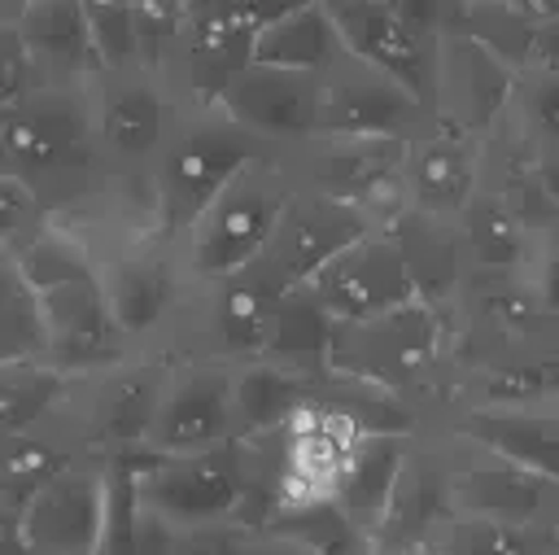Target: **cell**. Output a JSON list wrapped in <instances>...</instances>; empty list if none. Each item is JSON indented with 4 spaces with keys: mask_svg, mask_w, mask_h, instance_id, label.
I'll use <instances>...</instances> for the list:
<instances>
[{
    "mask_svg": "<svg viewBox=\"0 0 559 555\" xmlns=\"http://www.w3.org/2000/svg\"><path fill=\"white\" fill-rule=\"evenodd\" d=\"M284 4L266 0H188L183 39L170 87L183 105H218L223 92L253 66L262 26Z\"/></svg>",
    "mask_w": 559,
    "mask_h": 555,
    "instance_id": "cell-10",
    "label": "cell"
},
{
    "mask_svg": "<svg viewBox=\"0 0 559 555\" xmlns=\"http://www.w3.org/2000/svg\"><path fill=\"white\" fill-rule=\"evenodd\" d=\"M44 79L17 35V4H0V114L39 92Z\"/></svg>",
    "mask_w": 559,
    "mask_h": 555,
    "instance_id": "cell-41",
    "label": "cell"
},
{
    "mask_svg": "<svg viewBox=\"0 0 559 555\" xmlns=\"http://www.w3.org/2000/svg\"><path fill=\"white\" fill-rule=\"evenodd\" d=\"M17 35L44 83L87 87L96 70L83 0H26L17 4Z\"/></svg>",
    "mask_w": 559,
    "mask_h": 555,
    "instance_id": "cell-24",
    "label": "cell"
},
{
    "mask_svg": "<svg viewBox=\"0 0 559 555\" xmlns=\"http://www.w3.org/2000/svg\"><path fill=\"white\" fill-rule=\"evenodd\" d=\"M454 227H459V240L467 249L472 280H515V275L528 271L533 249H537V236L489 188H480L463 205V214L454 219Z\"/></svg>",
    "mask_w": 559,
    "mask_h": 555,
    "instance_id": "cell-27",
    "label": "cell"
},
{
    "mask_svg": "<svg viewBox=\"0 0 559 555\" xmlns=\"http://www.w3.org/2000/svg\"><path fill=\"white\" fill-rule=\"evenodd\" d=\"M559 529L480 520V516H450L424 551L432 555H555Z\"/></svg>",
    "mask_w": 559,
    "mask_h": 555,
    "instance_id": "cell-36",
    "label": "cell"
},
{
    "mask_svg": "<svg viewBox=\"0 0 559 555\" xmlns=\"http://www.w3.org/2000/svg\"><path fill=\"white\" fill-rule=\"evenodd\" d=\"M87 35L96 52L100 74H127L140 70V39H135V4L127 0H83ZM96 74V79H100Z\"/></svg>",
    "mask_w": 559,
    "mask_h": 555,
    "instance_id": "cell-38",
    "label": "cell"
},
{
    "mask_svg": "<svg viewBox=\"0 0 559 555\" xmlns=\"http://www.w3.org/2000/svg\"><path fill=\"white\" fill-rule=\"evenodd\" d=\"M542 371H546V393H550V402H559V336H555V345L546 350Z\"/></svg>",
    "mask_w": 559,
    "mask_h": 555,
    "instance_id": "cell-47",
    "label": "cell"
},
{
    "mask_svg": "<svg viewBox=\"0 0 559 555\" xmlns=\"http://www.w3.org/2000/svg\"><path fill=\"white\" fill-rule=\"evenodd\" d=\"M70 393H74V376L52 367L48 358L0 363V441L61 424Z\"/></svg>",
    "mask_w": 559,
    "mask_h": 555,
    "instance_id": "cell-30",
    "label": "cell"
},
{
    "mask_svg": "<svg viewBox=\"0 0 559 555\" xmlns=\"http://www.w3.org/2000/svg\"><path fill=\"white\" fill-rule=\"evenodd\" d=\"M555 555H559V546H555Z\"/></svg>",
    "mask_w": 559,
    "mask_h": 555,
    "instance_id": "cell-49",
    "label": "cell"
},
{
    "mask_svg": "<svg viewBox=\"0 0 559 555\" xmlns=\"http://www.w3.org/2000/svg\"><path fill=\"white\" fill-rule=\"evenodd\" d=\"M0 170H9V166H4V149H0Z\"/></svg>",
    "mask_w": 559,
    "mask_h": 555,
    "instance_id": "cell-48",
    "label": "cell"
},
{
    "mask_svg": "<svg viewBox=\"0 0 559 555\" xmlns=\"http://www.w3.org/2000/svg\"><path fill=\"white\" fill-rule=\"evenodd\" d=\"M170 363H175V354H166V350H135L122 363L74 380L61 424L79 441V450L100 454V459L144 450Z\"/></svg>",
    "mask_w": 559,
    "mask_h": 555,
    "instance_id": "cell-8",
    "label": "cell"
},
{
    "mask_svg": "<svg viewBox=\"0 0 559 555\" xmlns=\"http://www.w3.org/2000/svg\"><path fill=\"white\" fill-rule=\"evenodd\" d=\"M227 441H240L236 411H231V363L179 354L170 363L144 450L148 454H197V450L227 446Z\"/></svg>",
    "mask_w": 559,
    "mask_h": 555,
    "instance_id": "cell-13",
    "label": "cell"
},
{
    "mask_svg": "<svg viewBox=\"0 0 559 555\" xmlns=\"http://www.w3.org/2000/svg\"><path fill=\"white\" fill-rule=\"evenodd\" d=\"M441 441L450 446V507H454V516L559 529V481L528 472L520 463H507L489 450L463 446L454 437H441Z\"/></svg>",
    "mask_w": 559,
    "mask_h": 555,
    "instance_id": "cell-16",
    "label": "cell"
},
{
    "mask_svg": "<svg viewBox=\"0 0 559 555\" xmlns=\"http://www.w3.org/2000/svg\"><path fill=\"white\" fill-rule=\"evenodd\" d=\"M341 48L406 87L419 105H437V35L445 4L437 0H328ZM437 118V114H432Z\"/></svg>",
    "mask_w": 559,
    "mask_h": 555,
    "instance_id": "cell-7",
    "label": "cell"
},
{
    "mask_svg": "<svg viewBox=\"0 0 559 555\" xmlns=\"http://www.w3.org/2000/svg\"><path fill=\"white\" fill-rule=\"evenodd\" d=\"M345 57L328 0L319 4H284L258 35L253 66L297 70V74H328Z\"/></svg>",
    "mask_w": 559,
    "mask_h": 555,
    "instance_id": "cell-29",
    "label": "cell"
},
{
    "mask_svg": "<svg viewBox=\"0 0 559 555\" xmlns=\"http://www.w3.org/2000/svg\"><path fill=\"white\" fill-rule=\"evenodd\" d=\"M428 122V105L349 52L328 74H319L314 140H415Z\"/></svg>",
    "mask_w": 559,
    "mask_h": 555,
    "instance_id": "cell-12",
    "label": "cell"
},
{
    "mask_svg": "<svg viewBox=\"0 0 559 555\" xmlns=\"http://www.w3.org/2000/svg\"><path fill=\"white\" fill-rule=\"evenodd\" d=\"M288 197L293 175L284 166V153H266L253 166H245L179 240V258L192 288H210L258 262L280 227Z\"/></svg>",
    "mask_w": 559,
    "mask_h": 555,
    "instance_id": "cell-5",
    "label": "cell"
},
{
    "mask_svg": "<svg viewBox=\"0 0 559 555\" xmlns=\"http://www.w3.org/2000/svg\"><path fill=\"white\" fill-rule=\"evenodd\" d=\"M367 232H376V223L358 205L310 192V188H293V197L280 214V227H275L262 258L297 288V284L314 280L349 245H358Z\"/></svg>",
    "mask_w": 559,
    "mask_h": 555,
    "instance_id": "cell-18",
    "label": "cell"
},
{
    "mask_svg": "<svg viewBox=\"0 0 559 555\" xmlns=\"http://www.w3.org/2000/svg\"><path fill=\"white\" fill-rule=\"evenodd\" d=\"M389 232L397 236V245L406 253V267L415 275L419 297L450 315L459 306L463 288L472 284V262H467V249L459 240L454 219H432V214L406 210L389 223Z\"/></svg>",
    "mask_w": 559,
    "mask_h": 555,
    "instance_id": "cell-25",
    "label": "cell"
},
{
    "mask_svg": "<svg viewBox=\"0 0 559 555\" xmlns=\"http://www.w3.org/2000/svg\"><path fill=\"white\" fill-rule=\"evenodd\" d=\"M9 253L17 258L22 275H26L39 293L96 275V249H92V240H87L74 223H66V219H57V214H52L35 236H26L17 249H9Z\"/></svg>",
    "mask_w": 559,
    "mask_h": 555,
    "instance_id": "cell-34",
    "label": "cell"
},
{
    "mask_svg": "<svg viewBox=\"0 0 559 555\" xmlns=\"http://www.w3.org/2000/svg\"><path fill=\"white\" fill-rule=\"evenodd\" d=\"M253 140L271 153H293L314 140L319 127V74L249 66L218 101Z\"/></svg>",
    "mask_w": 559,
    "mask_h": 555,
    "instance_id": "cell-20",
    "label": "cell"
},
{
    "mask_svg": "<svg viewBox=\"0 0 559 555\" xmlns=\"http://www.w3.org/2000/svg\"><path fill=\"white\" fill-rule=\"evenodd\" d=\"M445 367H450V315L424 297L362 323H336L323 354L328 380L411 402L424 415V424L445 380Z\"/></svg>",
    "mask_w": 559,
    "mask_h": 555,
    "instance_id": "cell-1",
    "label": "cell"
},
{
    "mask_svg": "<svg viewBox=\"0 0 559 555\" xmlns=\"http://www.w3.org/2000/svg\"><path fill=\"white\" fill-rule=\"evenodd\" d=\"M74 227L96 249V275L122 336L135 350H166L192 302V280L183 271L179 245L153 227H122V223H92V227L74 223Z\"/></svg>",
    "mask_w": 559,
    "mask_h": 555,
    "instance_id": "cell-4",
    "label": "cell"
},
{
    "mask_svg": "<svg viewBox=\"0 0 559 555\" xmlns=\"http://www.w3.org/2000/svg\"><path fill=\"white\" fill-rule=\"evenodd\" d=\"M109 503V459L83 454L52 485L22 507V538L31 555H96Z\"/></svg>",
    "mask_w": 559,
    "mask_h": 555,
    "instance_id": "cell-17",
    "label": "cell"
},
{
    "mask_svg": "<svg viewBox=\"0 0 559 555\" xmlns=\"http://www.w3.org/2000/svg\"><path fill=\"white\" fill-rule=\"evenodd\" d=\"M520 87V70L467 31L441 26L437 35V105L432 114L463 135H493Z\"/></svg>",
    "mask_w": 559,
    "mask_h": 555,
    "instance_id": "cell-14",
    "label": "cell"
},
{
    "mask_svg": "<svg viewBox=\"0 0 559 555\" xmlns=\"http://www.w3.org/2000/svg\"><path fill=\"white\" fill-rule=\"evenodd\" d=\"M332 328L336 323L323 315V306L314 302V293L306 284H297L275 306V319L266 328V341H262V354L258 358H275V363L306 367V371H323V354H328Z\"/></svg>",
    "mask_w": 559,
    "mask_h": 555,
    "instance_id": "cell-33",
    "label": "cell"
},
{
    "mask_svg": "<svg viewBox=\"0 0 559 555\" xmlns=\"http://www.w3.org/2000/svg\"><path fill=\"white\" fill-rule=\"evenodd\" d=\"M266 153L271 149L253 140L223 105H179L148 170V205L157 232L179 245L183 232L205 214V205Z\"/></svg>",
    "mask_w": 559,
    "mask_h": 555,
    "instance_id": "cell-3",
    "label": "cell"
},
{
    "mask_svg": "<svg viewBox=\"0 0 559 555\" xmlns=\"http://www.w3.org/2000/svg\"><path fill=\"white\" fill-rule=\"evenodd\" d=\"M415 437L419 433H367L349 454V468L341 476L336 503L362 529L367 542L376 538V529L384 520V507L393 498V485H397V476L406 468V454H411Z\"/></svg>",
    "mask_w": 559,
    "mask_h": 555,
    "instance_id": "cell-28",
    "label": "cell"
},
{
    "mask_svg": "<svg viewBox=\"0 0 559 555\" xmlns=\"http://www.w3.org/2000/svg\"><path fill=\"white\" fill-rule=\"evenodd\" d=\"M323 385V371L288 367L275 358H245L231 363V411H236V437H271L288 424V415L314 398Z\"/></svg>",
    "mask_w": 559,
    "mask_h": 555,
    "instance_id": "cell-26",
    "label": "cell"
},
{
    "mask_svg": "<svg viewBox=\"0 0 559 555\" xmlns=\"http://www.w3.org/2000/svg\"><path fill=\"white\" fill-rule=\"evenodd\" d=\"M502 127L537 162L550 197L559 201V74H520Z\"/></svg>",
    "mask_w": 559,
    "mask_h": 555,
    "instance_id": "cell-32",
    "label": "cell"
},
{
    "mask_svg": "<svg viewBox=\"0 0 559 555\" xmlns=\"http://www.w3.org/2000/svg\"><path fill=\"white\" fill-rule=\"evenodd\" d=\"M245 555H314V551L301 546L297 538L280 533V529H249L245 533Z\"/></svg>",
    "mask_w": 559,
    "mask_h": 555,
    "instance_id": "cell-46",
    "label": "cell"
},
{
    "mask_svg": "<svg viewBox=\"0 0 559 555\" xmlns=\"http://www.w3.org/2000/svg\"><path fill=\"white\" fill-rule=\"evenodd\" d=\"M135 4V39H140V70L162 79L170 87L179 39H183V13L188 0H131ZM175 92V87H170Z\"/></svg>",
    "mask_w": 559,
    "mask_h": 555,
    "instance_id": "cell-39",
    "label": "cell"
},
{
    "mask_svg": "<svg viewBox=\"0 0 559 555\" xmlns=\"http://www.w3.org/2000/svg\"><path fill=\"white\" fill-rule=\"evenodd\" d=\"M524 280L537 293V302L546 306V315L559 323V227L537 236V249H533V262H528Z\"/></svg>",
    "mask_w": 559,
    "mask_h": 555,
    "instance_id": "cell-44",
    "label": "cell"
},
{
    "mask_svg": "<svg viewBox=\"0 0 559 555\" xmlns=\"http://www.w3.org/2000/svg\"><path fill=\"white\" fill-rule=\"evenodd\" d=\"M266 529H280V533L297 538V542L310 546L314 555H371V542H367L362 529L341 511L336 498H323V503L301 507V511H280V516H271Z\"/></svg>",
    "mask_w": 559,
    "mask_h": 555,
    "instance_id": "cell-37",
    "label": "cell"
},
{
    "mask_svg": "<svg viewBox=\"0 0 559 555\" xmlns=\"http://www.w3.org/2000/svg\"><path fill=\"white\" fill-rule=\"evenodd\" d=\"M48 358L44 293L22 275L17 258L0 249V363Z\"/></svg>",
    "mask_w": 559,
    "mask_h": 555,
    "instance_id": "cell-35",
    "label": "cell"
},
{
    "mask_svg": "<svg viewBox=\"0 0 559 555\" xmlns=\"http://www.w3.org/2000/svg\"><path fill=\"white\" fill-rule=\"evenodd\" d=\"M175 524H166L157 511H148L140 503V520H135V555H170L175 551Z\"/></svg>",
    "mask_w": 559,
    "mask_h": 555,
    "instance_id": "cell-45",
    "label": "cell"
},
{
    "mask_svg": "<svg viewBox=\"0 0 559 555\" xmlns=\"http://www.w3.org/2000/svg\"><path fill=\"white\" fill-rule=\"evenodd\" d=\"M245 533H249V529H240L236 520L179 529L170 555H245Z\"/></svg>",
    "mask_w": 559,
    "mask_h": 555,
    "instance_id": "cell-43",
    "label": "cell"
},
{
    "mask_svg": "<svg viewBox=\"0 0 559 555\" xmlns=\"http://www.w3.org/2000/svg\"><path fill=\"white\" fill-rule=\"evenodd\" d=\"M485 170V140L463 135L432 118L415 140H406V210L432 214V219H459L463 205L480 192Z\"/></svg>",
    "mask_w": 559,
    "mask_h": 555,
    "instance_id": "cell-22",
    "label": "cell"
},
{
    "mask_svg": "<svg viewBox=\"0 0 559 555\" xmlns=\"http://www.w3.org/2000/svg\"><path fill=\"white\" fill-rule=\"evenodd\" d=\"M306 288L314 293V302L332 323H362L419 302L406 253L389 227L367 232L358 245L332 258L314 280H306Z\"/></svg>",
    "mask_w": 559,
    "mask_h": 555,
    "instance_id": "cell-15",
    "label": "cell"
},
{
    "mask_svg": "<svg viewBox=\"0 0 559 555\" xmlns=\"http://www.w3.org/2000/svg\"><path fill=\"white\" fill-rule=\"evenodd\" d=\"M135 520H140V494L127 459H109V503L96 555H135Z\"/></svg>",
    "mask_w": 559,
    "mask_h": 555,
    "instance_id": "cell-40",
    "label": "cell"
},
{
    "mask_svg": "<svg viewBox=\"0 0 559 555\" xmlns=\"http://www.w3.org/2000/svg\"><path fill=\"white\" fill-rule=\"evenodd\" d=\"M428 428L559 481V402L502 406V411H450V415H437Z\"/></svg>",
    "mask_w": 559,
    "mask_h": 555,
    "instance_id": "cell-23",
    "label": "cell"
},
{
    "mask_svg": "<svg viewBox=\"0 0 559 555\" xmlns=\"http://www.w3.org/2000/svg\"><path fill=\"white\" fill-rule=\"evenodd\" d=\"M293 188L358 205L376 227L406 214V140H310L284 153Z\"/></svg>",
    "mask_w": 559,
    "mask_h": 555,
    "instance_id": "cell-11",
    "label": "cell"
},
{
    "mask_svg": "<svg viewBox=\"0 0 559 555\" xmlns=\"http://www.w3.org/2000/svg\"><path fill=\"white\" fill-rule=\"evenodd\" d=\"M48 219H52V210L44 205V197L13 170H0V249H17Z\"/></svg>",
    "mask_w": 559,
    "mask_h": 555,
    "instance_id": "cell-42",
    "label": "cell"
},
{
    "mask_svg": "<svg viewBox=\"0 0 559 555\" xmlns=\"http://www.w3.org/2000/svg\"><path fill=\"white\" fill-rule=\"evenodd\" d=\"M118 459H127L140 503L175 529L236 520V511H240L245 481H249L245 441L210 446V450H197V454L131 450V454H118Z\"/></svg>",
    "mask_w": 559,
    "mask_h": 555,
    "instance_id": "cell-9",
    "label": "cell"
},
{
    "mask_svg": "<svg viewBox=\"0 0 559 555\" xmlns=\"http://www.w3.org/2000/svg\"><path fill=\"white\" fill-rule=\"evenodd\" d=\"M74 459H83V450L66 433V424L22 433V437H4L0 441V503L22 516V507L44 485H52Z\"/></svg>",
    "mask_w": 559,
    "mask_h": 555,
    "instance_id": "cell-31",
    "label": "cell"
},
{
    "mask_svg": "<svg viewBox=\"0 0 559 555\" xmlns=\"http://www.w3.org/2000/svg\"><path fill=\"white\" fill-rule=\"evenodd\" d=\"M87 105H92V149L105 192L148 205V170L183 101L162 79L144 70H127V74L92 79Z\"/></svg>",
    "mask_w": 559,
    "mask_h": 555,
    "instance_id": "cell-6",
    "label": "cell"
},
{
    "mask_svg": "<svg viewBox=\"0 0 559 555\" xmlns=\"http://www.w3.org/2000/svg\"><path fill=\"white\" fill-rule=\"evenodd\" d=\"M87 87L44 83L22 105L0 114L4 166L17 179H26L57 219L87 210L105 192L96 149H92Z\"/></svg>",
    "mask_w": 559,
    "mask_h": 555,
    "instance_id": "cell-2",
    "label": "cell"
},
{
    "mask_svg": "<svg viewBox=\"0 0 559 555\" xmlns=\"http://www.w3.org/2000/svg\"><path fill=\"white\" fill-rule=\"evenodd\" d=\"M44 319H48V363L74 380L96 376V371L122 363L127 354H135V345L122 336V328L109 310L100 275L48 288Z\"/></svg>",
    "mask_w": 559,
    "mask_h": 555,
    "instance_id": "cell-19",
    "label": "cell"
},
{
    "mask_svg": "<svg viewBox=\"0 0 559 555\" xmlns=\"http://www.w3.org/2000/svg\"><path fill=\"white\" fill-rule=\"evenodd\" d=\"M450 516V446L432 428H424L406 454L384 520L371 538V555H415Z\"/></svg>",
    "mask_w": 559,
    "mask_h": 555,
    "instance_id": "cell-21",
    "label": "cell"
}]
</instances>
